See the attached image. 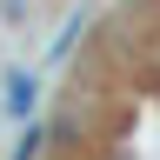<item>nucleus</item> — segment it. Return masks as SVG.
Instances as JSON below:
<instances>
[{
    "mask_svg": "<svg viewBox=\"0 0 160 160\" xmlns=\"http://www.w3.org/2000/svg\"><path fill=\"white\" fill-rule=\"evenodd\" d=\"M7 107H13V113H27V107H33V80H27V73H13V80H7Z\"/></svg>",
    "mask_w": 160,
    "mask_h": 160,
    "instance_id": "obj_1",
    "label": "nucleus"
}]
</instances>
